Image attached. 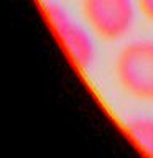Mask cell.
Returning <instances> with one entry per match:
<instances>
[{"instance_id": "1", "label": "cell", "mask_w": 153, "mask_h": 158, "mask_svg": "<svg viewBox=\"0 0 153 158\" xmlns=\"http://www.w3.org/2000/svg\"><path fill=\"white\" fill-rule=\"evenodd\" d=\"M115 74L128 96L153 102V40L125 44L117 56Z\"/></svg>"}, {"instance_id": "2", "label": "cell", "mask_w": 153, "mask_h": 158, "mask_svg": "<svg viewBox=\"0 0 153 158\" xmlns=\"http://www.w3.org/2000/svg\"><path fill=\"white\" fill-rule=\"evenodd\" d=\"M81 8L91 30L105 41L127 36L135 23L133 0H81Z\"/></svg>"}, {"instance_id": "3", "label": "cell", "mask_w": 153, "mask_h": 158, "mask_svg": "<svg viewBox=\"0 0 153 158\" xmlns=\"http://www.w3.org/2000/svg\"><path fill=\"white\" fill-rule=\"evenodd\" d=\"M44 13L71 61L79 69H89L96 61V44L91 33L59 3L48 2Z\"/></svg>"}, {"instance_id": "4", "label": "cell", "mask_w": 153, "mask_h": 158, "mask_svg": "<svg viewBox=\"0 0 153 158\" xmlns=\"http://www.w3.org/2000/svg\"><path fill=\"white\" fill-rule=\"evenodd\" d=\"M125 130L145 155L153 156V117H133L127 122Z\"/></svg>"}, {"instance_id": "5", "label": "cell", "mask_w": 153, "mask_h": 158, "mask_svg": "<svg viewBox=\"0 0 153 158\" xmlns=\"http://www.w3.org/2000/svg\"><path fill=\"white\" fill-rule=\"evenodd\" d=\"M138 5H140L142 13L150 22H153V0H138Z\"/></svg>"}]
</instances>
